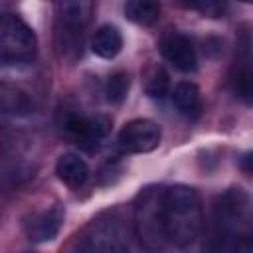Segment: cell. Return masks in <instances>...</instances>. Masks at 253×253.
I'll use <instances>...</instances> for the list:
<instances>
[{
	"label": "cell",
	"instance_id": "cell-1",
	"mask_svg": "<svg viewBox=\"0 0 253 253\" xmlns=\"http://www.w3.org/2000/svg\"><path fill=\"white\" fill-rule=\"evenodd\" d=\"M162 227L166 241L178 247H188L200 237L204 227V210L202 198L192 186L176 184L164 188Z\"/></svg>",
	"mask_w": 253,
	"mask_h": 253
},
{
	"label": "cell",
	"instance_id": "cell-2",
	"mask_svg": "<svg viewBox=\"0 0 253 253\" xmlns=\"http://www.w3.org/2000/svg\"><path fill=\"white\" fill-rule=\"evenodd\" d=\"M215 227L219 239L233 241L231 249H235L247 235H253V208L247 194L239 188H231L219 198V204L215 206Z\"/></svg>",
	"mask_w": 253,
	"mask_h": 253
},
{
	"label": "cell",
	"instance_id": "cell-3",
	"mask_svg": "<svg viewBox=\"0 0 253 253\" xmlns=\"http://www.w3.org/2000/svg\"><path fill=\"white\" fill-rule=\"evenodd\" d=\"M38 53L34 30L16 14H4L0 24V61L4 65L32 63Z\"/></svg>",
	"mask_w": 253,
	"mask_h": 253
},
{
	"label": "cell",
	"instance_id": "cell-4",
	"mask_svg": "<svg viewBox=\"0 0 253 253\" xmlns=\"http://www.w3.org/2000/svg\"><path fill=\"white\" fill-rule=\"evenodd\" d=\"M162 194L164 188H146L134 204V229L148 249H158L166 241L162 227Z\"/></svg>",
	"mask_w": 253,
	"mask_h": 253
},
{
	"label": "cell",
	"instance_id": "cell-5",
	"mask_svg": "<svg viewBox=\"0 0 253 253\" xmlns=\"http://www.w3.org/2000/svg\"><path fill=\"white\" fill-rule=\"evenodd\" d=\"M67 136L83 150L93 152L101 146L111 130V119L107 115H69L63 123Z\"/></svg>",
	"mask_w": 253,
	"mask_h": 253
},
{
	"label": "cell",
	"instance_id": "cell-6",
	"mask_svg": "<svg viewBox=\"0 0 253 253\" xmlns=\"http://www.w3.org/2000/svg\"><path fill=\"white\" fill-rule=\"evenodd\" d=\"M160 138H162V130L154 121L132 119L121 128L117 142L121 150L128 154H144V152H152L154 148H158Z\"/></svg>",
	"mask_w": 253,
	"mask_h": 253
},
{
	"label": "cell",
	"instance_id": "cell-7",
	"mask_svg": "<svg viewBox=\"0 0 253 253\" xmlns=\"http://www.w3.org/2000/svg\"><path fill=\"white\" fill-rule=\"evenodd\" d=\"M85 251H125L128 247L125 229L119 219H97L91 223L87 233L83 235V241L79 245Z\"/></svg>",
	"mask_w": 253,
	"mask_h": 253
},
{
	"label": "cell",
	"instance_id": "cell-8",
	"mask_svg": "<svg viewBox=\"0 0 253 253\" xmlns=\"http://www.w3.org/2000/svg\"><path fill=\"white\" fill-rule=\"evenodd\" d=\"M63 217H65V210L61 204H55L43 211L32 213L24 219V233L30 241L36 243H43V241H51L61 225H63Z\"/></svg>",
	"mask_w": 253,
	"mask_h": 253
},
{
	"label": "cell",
	"instance_id": "cell-9",
	"mask_svg": "<svg viewBox=\"0 0 253 253\" xmlns=\"http://www.w3.org/2000/svg\"><path fill=\"white\" fill-rule=\"evenodd\" d=\"M162 53L174 69L182 73H192L198 69V55L192 42L180 32H168L162 40Z\"/></svg>",
	"mask_w": 253,
	"mask_h": 253
},
{
	"label": "cell",
	"instance_id": "cell-10",
	"mask_svg": "<svg viewBox=\"0 0 253 253\" xmlns=\"http://www.w3.org/2000/svg\"><path fill=\"white\" fill-rule=\"evenodd\" d=\"M57 20L69 34H79L87 28L95 12V0H57Z\"/></svg>",
	"mask_w": 253,
	"mask_h": 253
},
{
	"label": "cell",
	"instance_id": "cell-11",
	"mask_svg": "<svg viewBox=\"0 0 253 253\" xmlns=\"http://www.w3.org/2000/svg\"><path fill=\"white\" fill-rule=\"evenodd\" d=\"M172 103L182 117L188 121H196L202 115V95L196 83L180 81L172 91Z\"/></svg>",
	"mask_w": 253,
	"mask_h": 253
},
{
	"label": "cell",
	"instance_id": "cell-12",
	"mask_svg": "<svg viewBox=\"0 0 253 253\" xmlns=\"http://www.w3.org/2000/svg\"><path fill=\"white\" fill-rule=\"evenodd\" d=\"M55 174H57V178L63 184H67L71 188H79L89 178V166H87V162L79 154L67 152V154H61L57 158V162H55Z\"/></svg>",
	"mask_w": 253,
	"mask_h": 253
},
{
	"label": "cell",
	"instance_id": "cell-13",
	"mask_svg": "<svg viewBox=\"0 0 253 253\" xmlns=\"http://www.w3.org/2000/svg\"><path fill=\"white\" fill-rule=\"evenodd\" d=\"M91 49L95 55H99L101 59H113L121 53L123 49V36L119 32L117 26H111V24H105L101 26L93 40H91Z\"/></svg>",
	"mask_w": 253,
	"mask_h": 253
},
{
	"label": "cell",
	"instance_id": "cell-14",
	"mask_svg": "<svg viewBox=\"0 0 253 253\" xmlns=\"http://www.w3.org/2000/svg\"><path fill=\"white\" fill-rule=\"evenodd\" d=\"M160 0H126L125 16L136 26H152L160 18Z\"/></svg>",
	"mask_w": 253,
	"mask_h": 253
},
{
	"label": "cell",
	"instance_id": "cell-15",
	"mask_svg": "<svg viewBox=\"0 0 253 253\" xmlns=\"http://www.w3.org/2000/svg\"><path fill=\"white\" fill-rule=\"evenodd\" d=\"M231 85H233V93L237 95V99L253 107V67L239 65L235 75L231 77Z\"/></svg>",
	"mask_w": 253,
	"mask_h": 253
},
{
	"label": "cell",
	"instance_id": "cell-16",
	"mask_svg": "<svg viewBox=\"0 0 253 253\" xmlns=\"http://www.w3.org/2000/svg\"><path fill=\"white\" fill-rule=\"evenodd\" d=\"M2 109H4V113L26 115V113H30L32 103L26 93H22L10 85H2Z\"/></svg>",
	"mask_w": 253,
	"mask_h": 253
},
{
	"label": "cell",
	"instance_id": "cell-17",
	"mask_svg": "<svg viewBox=\"0 0 253 253\" xmlns=\"http://www.w3.org/2000/svg\"><path fill=\"white\" fill-rule=\"evenodd\" d=\"M186 8L198 12L204 18H223L229 12V2L227 0H180Z\"/></svg>",
	"mask_w": 253,
	"mask_h": 253
},
{
	"label": "cell",
	"instance_id": "cell-18",
	"mask_svg": "<svg viewBox=\"0 0 253 253\" xmlns=\"http://www.w3.org/2000/svg\"><path fill=\"white\" fill-rule=\"evenodd\" d=\"M128 87H130L128 73H126V71H115L113 75H109L107 85H105L107 101L113 103V105H121V103L126 99Z\"/></svg>",
	"mask_w": 253,
	"mask_h": 253
},
{
	"label": "cell",
	"instance_id": "cell-19",
	"mask_svg": "<svg viewBox=\"0 0 253 253\" xmlns=\"http://www.w3.org/2000/svg\"><path fill=\"white\" fill-rule=\"evenodd\" d=\"M170 91V77L164 67H152L146 77V95L152 99H164Z\"/></svg>",
	"mask_w": 253,
	"mask_h": 253
},
{
	"label": "cell",
	"instance_id": "cell-20",
	"mask_svg": "<svg viewBox=\"0 0 253 253\" xmlns=\"http://www.w3.org/2000/svg\"><path fill=\"white\" fill-rule=\"evenodd\" d=\"M235 32V55L239 57L241 65H245L253 55V26L245 22L239 24Z\"/></svg>",
	"mask_w": 253,
	"mask_h": 253
},
{
	"label": "cell",
	"instance_id": "cell-21",
	"mask_svg": "<svg viewBox=\"0 0 253 253\" xmlns=\"http://www.w3.org/2000/svg\"><path fill=\"white\" fill-rule=\"evenodd\" d=\"M239 168H241L245 174L253 176V152H249V154H243V156L239 158Z\"/></svg>",
	"mask_w": 253,
	"mask_h": 253
},
{
	"label": "cell",
	"instance_id": "cell-22",
	"mask_svg": "<svg viewBox=\"0 0 253 253\" xmlns=\"http://www.w3.org/2000/svg\"><path fill=\"white\" fill-rule=\"evenodd\" d=\"M241 2H247V4H253V0H241Z\"/></svg>",
	"mask_w": 253,
	"mask_h": 253
}]
</instances>
